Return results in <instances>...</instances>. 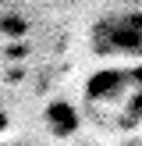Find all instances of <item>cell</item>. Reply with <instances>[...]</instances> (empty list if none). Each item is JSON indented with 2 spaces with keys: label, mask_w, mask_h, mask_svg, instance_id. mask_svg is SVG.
<instances>
[{
  "label": "cell",
  "mask_w": 142,
  "mask_h": 146,
  "mask_svg": "<svg viewBox=\"0 0 142 146\" xmlns=\"http://www.w3.org/2000/svg\"><path fill=\"white\" fill-rule=\"evenodd\" d=\"M92 46L103 57H135L139 54V14H117V18L96 21Z\"/></svg>",
  "instance_id": "obj_1"
},
{
  "label": "cell",
  "mask_w": 142,
  "mask_h": 146,
  "mask_svg": "<svg viewBox=\"0 0 142 146\" xmlns=\"http://www.w3.org/2000/svg\"><path fill=\"white\" fill-rule=\"evenodd\" d=\"M139 89V71H99L89 78V100L92 104H110V100H128V93Z\"/></svg>",
  "instance_id": "obj_2"
},
{
  "label": "cell",
  "mask_w": 142,
  "mask_h": 146,
  "mask_svg": "<svg viewBox=\"0 0 142 146\" xmlns=\"http://www.w3.org/2000/svg\"><path fill=\"white\" fill-rule=\"evenodd\" d=\"M46 128H50V135H71L78 128V111L71 104H64V100H53V104L46 107Z\"/></svg>",
  "instance_id": "obj_3"
},
{
  "label": "cell",
  "mask_w": 142,
  "mask_h": 146,
  "mask_svg": "<svg viewBox=\"0 0 142 146\" xmlns=\"http://www.w3.org/2000/svg\"><path fill=\"white\" fill-rule=\"evenodd\" d=\"M4 32L7 36H11V32L21 36V32H25V21H21V18H4Z\"/></svg>",
  "instance_id": "obj_4"
},
{
  "label": "cell",
  "mask_w": 142,
  "mask_h": 146,
  "mask_svg": "<svg viewBox=\"0 0 142 146\" xmlns=\"http://www.w3.org/2000/svg\"><path fill=\"white\" fill-rule=\"evenodd\" d=\"M4 128H7V118H4V114H0V132H4Z\"/></svg>",
  "instance_id": "obj_5"
},
{
  "label": "cell",
  "mask_w": 142,
  "mask_h": 146,
  "mask_svg": "<svg viewBox=\"0 0 142 146\" xmlns=\"http://www.w3.org/2000/svg\"><path fill=\"white\" fill-rule=\"evenodd\" d=\"M7 146H11V143H7Z\"/></svg>",
  "instance_id": "obj_6"
}]
</instances>
